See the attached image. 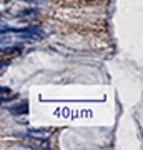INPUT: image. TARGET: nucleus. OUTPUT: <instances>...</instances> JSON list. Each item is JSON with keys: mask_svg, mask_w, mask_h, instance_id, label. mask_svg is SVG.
I'll return each mask as SVG.
<instances>
[{"mask_svg": "<svg viewBox=\"0 0 143 150\" xmlns=\"http://www.w3.org/2000/svg\"><path fill=\"white\" fill-rule=\"evenodd\" d=\"M28 137H33V139H38V140H45L48 139V135H50V130H28L27 132Z\"/></svg>", "mask_w": 143, "mask_h": 150, "instance_id": "f257e3e1", "label": "nucleus"}, {"mask_svg": "<svg viewBox=\"0 0 143 150\" xmlns=\"http://www.w3.org/2000/svg\"><path fill=\"white\" fill-rule=\"evenodd\" d=\"M8 110H10L13 115H23V113L28 112V103H27V102H22V103H18V105L8 107Z\"/></svg>", "mask_w": 143, "mask_h": 150, "instance_id": "f03ea898", "label": "nucleus"}, {"mask_svg": "<svg viewBox=\"0 0 143 150\" xmlns=\"http://www.w3.org/2000/svg\"><path fill=\"white\" fill-rule=\"evenodd\" d=\"M20 52V48L18 47H8V48H2V54L5 55H10V54H18Z\"/></svg>", "mask_w": 143, "mask_h": 150, "instance_id": "7ed1b4c3", "label": "nucleus"}, {"mask_svg": "<svg viewBox=\"0 0 143 150\" xmlns=\"http://www.w3.org/2000/svg\"><path fill=\"white\" fill-rule=\"evenodd\" d=\"M2 69H5V65H2V64H0V70H2Z\"/></svg>", "mask_w": 143, "mask_h": 150, "instance_id": "20e7f679", "label": "nucleus"}, {"mask_svg": "<svg viewBox=\"0 0 143 150\" xmlns=\"http://www.w3.org/2000/svg\"><path fill=\"white\" fill-rule=\"evenodd\" d=\"M27 2H32V0H27Z\"/></svg>", "mask_w": 143, "mask_h": 150, "instance_id": "39448f33", "label": "nucleus"}]
</instances>
